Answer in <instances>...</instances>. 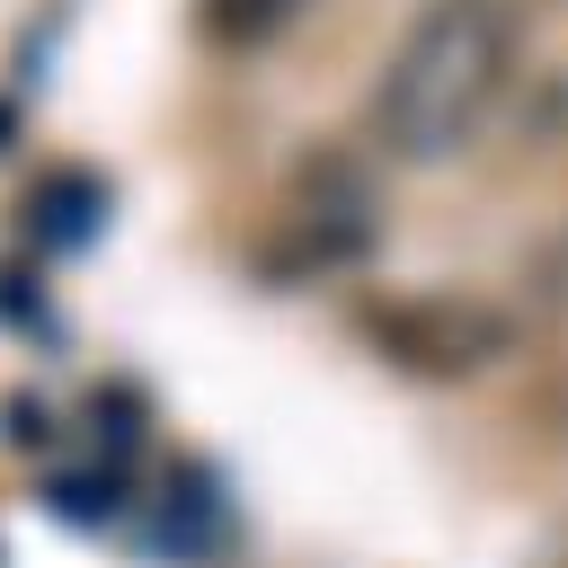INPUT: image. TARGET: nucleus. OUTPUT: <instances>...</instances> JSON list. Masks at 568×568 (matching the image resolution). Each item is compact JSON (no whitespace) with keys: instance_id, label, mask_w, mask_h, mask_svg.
<instances>
[{"instance_id":"obj_2","label":"nucleus","mask_w":568,"mask_h":568,"mask_svg":"<svg viewBox=\"0 0 568 568\" xmlns=\"http://www.w3.org/2000/svg\"><path fill=\"white\" fill-rule=\"evenodd\" d=\"M364 337L399 364V373H479L488 355H506V320L470 293H426V302H373L364 311Z\"/></svg>"},{"instance_id":"obj_1","label":"nucleus","mask_w":568,"mask_h":568,"mask_svg":"<svg viewBox=\"0 0 568 568\" xmlns=\"http://www.w3.org/2000/svg\"><path fill=\"white\" fill-rule=\"evenodd\" d=\"M506 80H515V9L506 0H426L408 18V36L390 44L364 124L399 160H453Z\"/></svg>"},{"instance_id":"obj_3","label":"nucleus","mask_w":568,"mask_h":568,"mask_svg":"<svg viewBox=\"0 0 568 568\" xmlns=\"http://www.w3.org/2000/svg\"><path fill=\"white\" fill-rule=\"evenodd\" d=\"M293 9H302V0H204V36L231 44V53H248V44H266Z\"/></svg>"}]
</instances>
